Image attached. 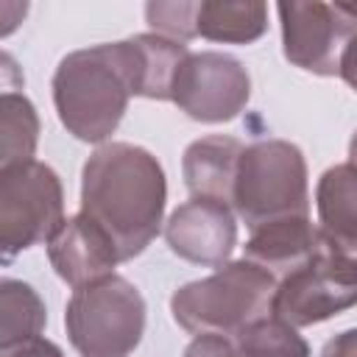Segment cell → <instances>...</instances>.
I'll list each match as a JSON object with an SVG mask.
<instances>
[{
    "mask_svg": "<svg viewBox=\"0 0 357 357\" xmlns=\"http://www.w3.org/2000/svg\"><path fill=\"white\" fill-rule=\"evenodd\" d=\"M167 181L159 159L131 142H103L81 173V215L114 243L120 262L139 257L162 229Z\"/></svg>",
    "mask_w": 357,
    "mask_h": 357,
    "instance_id": "cell-1",
    "label": "cell"
},
{
    "mask_svg": "<svg viewBox=\"0 0 357 357\" xmlns=\"http://www.w3.org/2000/svg\"><path fill=\"white\" fill-rule=\"evenodd\" d=\"M137 89L139 50L134 39L73 50L53 73L59 120L81 142L103 145L117 131Z\"/></svg>",
    "mask_w": 357,
    "mask_h": 357,
    "instance_id": "cell-2",
    "label": "cell"
},
{
    "mask_svg": "<svg viewBox=\"0 0 357 357\" xmlns=\"http://www.w3.org/2000/svg\"><path fill=\"white\" fill-rule=\"evenodd\" d=\"M273 287L276 279L265 268L237 259L178 287L170 298V312L173 321L190 335H231L243 324L268 312Z\"/></svg>",
    "mask_w": 357,
    "mask_h": 357,
    "instance_id": "cell-3",
    "label": "cell"
},
{
    "mask_svg": "<svg viewBox=\"0 0 357 357\" xmlns=\"http://www.w3.org/2000/svg\"><path fill=\"white\" fill-rule=\"evenodd\" d=\"M231 209L257 229L287 215H307V162L287 139H259L243 148L231 184Z\"/></svg>",
    "mask_w": 357,
    "mask_h": 357,
    "instance_id": "cell-4",
    "label": "cell"
},
{
    "mask_svg": "<svg viewBox=\"0 0 357 357\" xmlns=\"http://www.w3.org/2000/svg\"><path fill=\"white\" fill-rule=\"evenodd\" d=\"M64 326L81 357H128L145 332V298L117 273L75 287Z\"/></svg>",
    "mask_w": 357,
    "mask_h": 357,
    "instance_id": "cell-5",
    "label": "cell"
},
{
    "mask_svg": "<svg viewBox=\"0 0 357 357\" xmlns=\"http://www.w3.org/2000/svg\"><path fill=\"white\" fill-rule=\"evenodd\" d=\"M276 11L282 22V50L293 67H301L315 75H340L346 84H354V3L290 0L279 3Z\"/></svg>",
    "mask_w": 357,
    "mask_h": 357,
    "instance_id": "cell-6",
    "label": "cell"
},
{
    "mask_svg": "<svg viewBox=\"0 0 357 357\" xmlns=\"http://www.w3.org/2000/svg\"><path fill=\"white\" fill-rule=\"evenodd\" d=\"M64 220V190L56 170L39 159L0 170V262L47 243Z\"/></svg>",
    "mask_w": 357,
    "mask_h": 357,
    "instance_id": "cell-7",
    "label": "cell"
},
{
    "mask_svg": "<svg viewBox=\"0 0 357 357\" xmlns=\"http://www.w3.org/2000/svg\"><path fill=\"white\" fill-rule=\"evenodd\" d=\"M357 301V259L321 234L315 254L276 279L268 312L290 326H312Z\"/></svg>",
    "mask_w": 357,
    "mask_h": 357,
    "instance_id": "cell-8",
    "label": "cell"
},
{
    "mask_svg": "<svg viewBox=\"0 0 357 357\" xmlns=\"http://www.w3.org/2000/svg\"><path fill=\"white\" fill-rule=\"evenodd\" d=\"M251 98V75L229 53H187L176 70L170 100L198 123H229Z\"/></svg>",
    "mask_w": 357,
    "mask_h": 357,
    "instance_id": "cell-9",
    "label": "cell"
},
{
    "mask_svg": "<svg viewBox=\"0 0 357 357\" xmlns=\"http://www.w3.org/2000/svg\"><path fill=\"white\" fill-rule=\"evenodd\" d=\"M170 251L192 265L220 268L237 245V220L229 204L212 198H190L165 223Z\"/></svg>",
    "mask_w": 357,
    "mask_h": 357,
    "instance_id": "cell-10",
    "label": "cell"
},
{
    "mask_svg": "<svg viewBox=\"0 0 357 357\" xmlns=\"http://www.w3.org/2000/svg\"><path fill=\"white\" fill-rule=\"evenodd\" d=\"M47 259L59 279L75 290L114 273L120 254L109 234L78 212L73 218H64L56 234L47 240Z\"/></svg>",
    "mask_w": 357,
    "mask_h": 357,
    "instance_id": "cell-11",
    "label": "cell"
},
{
    "mask_svg": "<svg viewBox=\"0 0 357 357\" xmlns=\"http://www.w3.org/2000/svg\"><path fill=\"white\" fill-rule=\"evenodd\" d=\"M318 243L321 231L310 223L307 215H287L251 229L243 259L265 268L273 279H282L284 273L307 262L315 254Z\"/></svg>",
    "mask_w": 357,
    "mask_h": 357,
    "instance_id": "cell-12",
    "label": "cell"
},
{
    "mask_svg": "<svg viewBox=\"0 0 357 357\" xmlns=\"http://www.w3.org/2000/svg\"><path fill=\"white\" fill-rule=\"evenodd\" d=\"M240 153L243 142L226 134H212L190 142L181 159L190 198H212L231 206V184Z\"/></svg>",
    "mask_w": 357,
    "mask_h": 357,
    "instance_id": "cell-13",
    "label": "cell"
},
{
    "mask_svg": "<svg viewBox=\"0 0 357 357\" xmlns=\"http://www.w3.org/2000/svg\"><path fill=\"white\" fill-rule=\"evenodd\" d=\"M315 204L318 231L343 251L357 254V173L351 162H340L321 176Z\"/></svg>",
    "mask_w": 357,
    "mask_h": 357,
    "instance_id": "cell-14",
    "label": "cell"
},
{
    "mask_svg": "<svg viewBox=\"0 0 357 357\" xmlns=\"http://www.w3.org/2000/svg\"><path fill=\"white\" fill-rule=\"evenodd\" d=\"M268 31V6L259 0L248 3H223L206 0L195 8V36L209 42L248 45Z\"/></svg>",
    "mask_w": 357,
    "mask_h": 357,
    "instance_id": "cell-15",
    "label": "cell"
},
{
    "mask_svg": "<svg viewBox=\"0 0 357 357\" xmlns=\"http://www.w3.org/2000/svg\"><path fill=\"white\" fill-rule=\"evenodd\" d=\"M47 324L42 296L22 279H0V349H11L39 332Z\"/></svg>",
    "mask_w": 357,
    "mask_h": 357,
    "instance_id": "cell-16",
    "label": "cell"
},
{
    "mask_svg": "<svg viewBox=\"0 0 357 357\" xmlns=\"http://www.w3.org/2000/svg\"><path fill=\"white\" fill-rule=\"evenodd\" d=\"M139 50V98L151 100H170L173 78L184 56L190 53L187 45L173 42L159 33H137L131 36Z\"/></svg>",
    "mask_w": 357,
    "mask_h": 357,
    "instance_id": "cell-17",
    "label": "cell"
},
{
    "mask_svg": "<svg viewBox=\"0 0 357 357\" xmlns=\"http://www.w3.org/2000/svg\"><path fill=\"white\" fill-rule=\"evenodd\" d=\"M39 142V114L25 92L0 95V170L28 162Z\"/></svg>",
    "mask_w": 357,
    "mask_h": 357,
    "instance_id": "cell-18",
    "label": "cell"
},
{
    "mask_svg": "<svg viewBox=\"0 0 357 357\" xmlns=\"http://www.w3.org/2000/svg\"><path fill=\"white\" fill-rule=\"evenodd\" d=\"M231 343L240 357H310V346L298 329L271 312L231 332Z\"/></svg>",
    "mask_w": 357,
    "mask_h": 357,
    "instance_id": "cell-19",
    "label": "cell"
},
{
    "mask_svg": "<svg viewBox=\"0 0 357 357\" xmlns=\"http://www.w3.org/2000/svg\"><path fill=\"white\" fill-rule=\"evenodd\" d=\"M195 8L198 3H148L145 6V20L153 28L151 33L167 36L173 42H190L195 39Z\"/></svg>",
    "mask_w": 357,
    "mask_h": 357,
    "instance_id": "cell-20",
    "label": "cell"
},
{
    "mask_svg": "<svg viewBox=\"0 0 357 357\" xmlns=\"http://www.w3.org/2000/svg\"><path fill=\"white\" fill-rule=\"evenodd\" d=\"M184 357H240V354L231 337L218 335V332H204L192 337V343L184 349Z\"/></svg>",
    "mask_w": 357,
    "mask_h": 357,
    "instance_id": "cell-21",
    "label": "cell"
},
{
    "mask_svg": "<svg viewBox=\"0 0 357 357\" xmlns=\"http://www.w3.org/2000/svg\"><path fill=\"white\" fill-rule=\"evenodd\" d=\"M0 357H64V351L47 337H31L11 349H0Z\"/></svg>",
    "mask_w": 357,
    "mask_h": 357,
    "instance_id": "cell-22",
    "label": "cell"
},
{
    "mask_svg": "<svg viewBox=\"0 0 357 357\" xmlns=\"http://www.w3.org/2000/svg\"><path fill=\"white\" fill-rule=\"evenodd\" d=\"M25 89V75L22 67L17 64V59L6 50H0V95L8 92H22Z\"/></svg>",
    "mask_w": 357,
    "mask_h": 357,
    "instance_id": "cell-23",
    "label": "cell"
},
{
    "mask_svg": "<svg viewBox=\"0 0 357 357\" xmlns=\"http://www.w3.org/2000/svg\"><path fill=\"white\" fill-rule=\"evenodd\" d=\"M28 3L22 0H0V39L3 36H8V33H14L20 25H22V20L28 17Z\"/></svg>",
    "mask_w": 357,
    "mask_h": 357,
    "instance_id": "cell-24",
    "label": "cell"
},
{
    "mask_svg": "<svg viewBox=\"0 0 357 357\" xmlns=\"http://www.w3.org/2000/svg\"><path fill=\"white\" fill-rule=\"evenodd\" d=\"M354 351H357V332L354 329H346L343 335L332 337L324 346V357H354Z\"/></svg>",
    "mask_w": 357,
    "mask_h": 357,
    "instance_id": "cell-25",
    "label": "cell"
}]
</instances>
